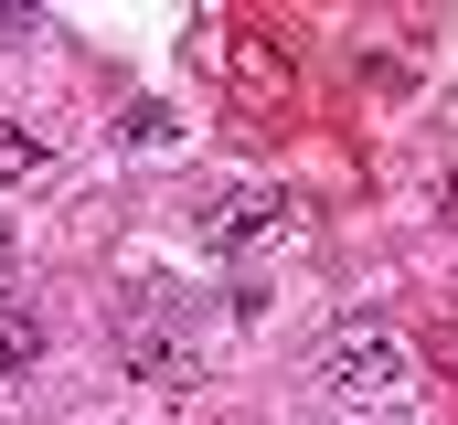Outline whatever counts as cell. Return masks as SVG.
<instances>
[{
  "label": "cell",
  "mask_w": 458,
  "mask_h": 425,
  "mask_svg": "<svg viewBox=\"0 0 458 425\" xmlns=\"http://www.w3.org/2000/svg\"><path fill=\"white\" fill-rule=\"evenodd\" d=\"M0 266H11V223H0Z\"/></svg>",
  "instance_id": "obj_9"
},
{
  "label": "cell",
  "mask_w": 458,
  "mask_h": 425,
  "mask_svg": "<svg viewBox=\"0 0 458 425\" xmlns=\"http://www.w3.org/2000/svg\"><path fill=\"white\" fill-rule=\"evenodd\" d=\"M320 383H331V404H405V394H416L394 329H342L331 362H320Z\"/></svg>",
  "instance_id": "obj_2"
},
{
  "label": "cell",
  "mask_w": 458,
  "mask_h": 425,
  "mask_svg": "<svg viewBox=\"0 0 458 425\" xmlns=\"http://www.w3.org/2000/svg\"><path fill=\"white\" fill-rule=\"evenodd\" d=\"M128 138L139 149H171V106H128Z\"/></svg>",
  "instance_id": "obj_6"
},
{
  "label": "cell",
  "mask_w": 458,
  "mask_h": 425,
  "mask_svg": "<svg viewBox=\"0 0 458 425\" xmlns=\"http://www.w3.org/2000/svg\"><path fill=\"white\" fill-rule=\"evenodd\" d=\"M32 362H43V309L32 298H0V394L32 383Z\"/></svg>",
  "instance_id": "obj_4"
},
{
  "label": "cell",
  "mask_w": 458,
  "mask_h": 425,
  "mask_svg": "<svg viewBox=\"0 0 458 425\" xmlns=\"http://www.w3.org/2000/svg\"><path fill=\"white\" fill-rule=\"evenodd\" d=\"M21 171H43V138L32 128H0V181H21Z\"/></svg>",
  "instance_id": "obj_5"
},
{
  "label": "cell",
  "mask_w": 458,
  "mask_h": 425,
  "mask_svg": "<svg viewBox=\"0 0 458 425\" xmlns=\"http://www.w3.org/2000/svg\"><path fill=\"white\" fill-rule=\"evenodd\" d=\"M117 362L139 372V383H182L192 362H203V319L182 288H128L117 298Z\"/></svg>",
  "instance_id": "obj_1"
},
{
  "label": "cell",
  "mask_w": 458,
  "mask_h": 425,
  "mask_svg": "<svg viewBox=\"0 0 458 425\" xmlns=\"http://www.w3.org/2000/svg\"><path fill=\"white\" fill-rule=\"evenodd\" d=\"M21 32H32V21H21V11H0V43H21Z\"/></svg>",
  "instance_id": "obj_7"
},
{
  "label": "cell",
  "mask_w": 458,
  "mask_h": 425,
  "mask_svg": "<svg viewBox=\"0 0 458 425\" xmlns=\"http://www.w3.org/2000/svg\"><path fill=\"white\" fill-rule=\"evenodd\" d=\"M203 425H256V415H203Z\"/></svg>",
  "instance_id": "obj_8"
},
{
  "label": "cell",
  "mask_w": 458,
  "mask_h": 425,
  "mask_svg": "<svg viewBox=\"0 0 458 425\" xmlns=\"http://www.w3.org/2000/svg\"><path fill=\"white\" fill-rule=\"evenodd\" d=\"M288 192H267V181H245V192H225V203L203 212V245H225V255H245V245H267V234H288Z\"/></svg>",
  "instance_id": "obj_3"
}]
</instances>
